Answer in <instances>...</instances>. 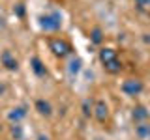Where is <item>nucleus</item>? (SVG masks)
Wrapping results in <instances>:
<instances>
[{
    "mask_svg": "<svg viewBox=\"0 0 150 140\" xmlns=\"http://www.w3.org/2000/svg\"><path fill=\"white\" fill-rule=\"evenodd\" d=\"M38 28L43 34H58L64 28V15L60 9H47L38 19Z\"/></svg>",
    "mask_w": 150,
    "mask_h": 140,
    "instance_id": "obj_1",
    "label": "nucleus"
},
{
    "mask_svg": "<svg viewBox=\"0 0 150 140\" xmlns=\"http://www.w3.org/2000/svg\"><path fill=\"white\" fill-rule=\"evenodd\" d=\"M98 58H100L103 69L109 75H118L122 71V62L118 58V50L111 49V47H101L98 50Z\"/></svg>",
    "mask_w": 150,
    "mask_h": 140,
    "instance_id": "obj_2",
    "label": "nucleus"
},
{
    "mask_svg": "<svg viewBox=\"0 0 150 140\" xmlns=\"http://www.w3.org/2000/svg\"><path fill=\"white\" fill-rule=\"evenodd\" d=\"M120 92L124 93L126 97H139L141 93L144 92V82L141 80V78L129 77V78H126V80H122Z\"/></svg>",
    "mask_w": 150,
    "mask_h": 140,
    "instance_id": "obj_3",
    "label": "nucleus"
},
{
    "mask_svg": "<svg viewBox=\"0 0 150 140\" xmlns=\"http://www.w3.org/2000/svg\"><path fill=\"white\" fill-rule=\"evenodd\" d=\"M49 49L53 50V54L56 56V58H68V56L73 54L71 45H69L64 37H60V36L51 37V39H49Z\"/></svg>",
    "mask_w": 150,
    "mask_h": 140,
    "instance_id": "obj_4",
    "label": "nucleus"
},
{
    "mask_svg": "<svg viewBox=\"0 0 150 140\" xmlns=\"http://www.w3.org/2000/svg\"><path fill=\"white\" fill-rule=\"evenodd\" d=\"M0 65L9 73H17L19 69H21L19 58L15 56V52H13L11 49H2L0 50Z\"/></svg>",
    "mask_w": 150,
    "mask_h": 140,
    "instance_id": "obj_5",
    "label": "nucleus"
},
{
    "mask_svg": "<svg viewBox=\"0 0 150 140\" xmlns=\"http://www.w3.org/2000/svg\"><path fill=\"white\" fill-rule=\"evenodd\" d=\"M94 120L98 121V123H107L111 118V108H109V103L105 99H101V97H98L96 101H94Z\"/></svg>",
    "mask_w": 150,
    "mask_h": 140,
    "instance_id": "obj_6",
    "label": "nucleus"
},
{
    "mask_svg": "<svg viewBox=\"0 0 150 140\" xmlns=\"http://www.w3.org/2000/svg\"><path fill=\"white\" fill-rule=\"evenodd\" d=\"M28 116V106L25 105H15L6 112V120L9 123H23Z\"/></svg>",
    "mask_w": 150,
    "mask_h": 140,
    "instance_id": "obj_7",
    "label": "nucleus"
},
{
    "mask_svg": "<svg viewBox=\"0 0 150 140\" xmlns=\"http://www.w3.org/2000/svg\"><path fill=\"white\" fill-rule=\"evenodd\" d=\"M34 110L41 116V118H47V120L53 118V114H54L53 103H51L49 99H45V97H38V99L34 101Z\"/></svg>",
    "mask_w": 150,
    "mask_h": 140,
    "instance_id": "obj_8",
    "label": "nucleus"
},
{
    "mask_svg": "<svg viewBox=\"0 0 150 140\" xmlns=\"http://www.w3.org/2000/svg\"><path fill=\"white\" fill-rule=\"evenodd\" d=\"M81 71H83V60L79 58V56L71 54L69 60H68V64H66V73H68V77L69 78H77Z\"/></svg>",
    "mask_w": 150,
    "mask_h": 140,
    "instance_id": "obj_9",
    "label": "nucleus"
},
{
    "mask_svg": "<svg viewBox=\"0 0 150 140\" xmlns=\"http://www.w3.org/2000/svg\"><path fill=\"white\" fill-rule=\"evenodd\" d=\"M30 71L34 73L38 78H45L47 75H49L47 65H45V62L40 58V56H32V58H30Z\"/></svg>",
    "mask_w": 150,
    "mask_h": 140,
    "instance_id": "obj_10",
    "label": "nucleus"
},
{
    "mask_svg": "<svg viewBox=\"0 0 150 140\" xmlns=\"http://www.w3.org/2000/svg\"><path fill=\"white\" fill-rule=\"evenodd\" d=\"M150 120V110L148 106L144 105H135L133 108H131V121L135 123H141V121H148Z\"/></svg>",
    "mask_w": 150,
    "mask_h": 140,
    "instance_id": "obj_11",
    "label": "nucleus"
},
{
    "mask_svg": "<svg viewBox=\"0 0 150 140\" xmlns=\"http://www.w3.org/2000/svg\"><path fill=\"white\" fill-rule=\"evenodd\" d=\"M133 133L137 140H150V120L133 125Z\"/></svg>",
    "mask_w": 150,
    "mask_h": 140,
    "instance_id": "obj_12",
    "label": "nucleus"
},
{
    "mask_svg": "<svg viewBox=\"0 0 150 140\" xmlns=\"http://www.w3.org/2000/svg\"><path fill=\"white\" fill-rule=\"evenodd\" d=\"M9 136L11 140H26V129L23 123H9Z\"/></svg>",
    "mask_w": 150,
    "mask_h": 140,
    "instance_id": "obj_13",
    "label": "nucleus"
},
{
    "mask_svg": "<svg viewBox=\"0 0 150 140\" xmlns=\"http://www.w3.org/2000/svg\"><path fill=\"white\" fill-rule=\"evenodd\" d=\"M103 39H105V37H103V30H101L100 26H94L92 30H90V41H92L94 45H101Z\"/></svg>",
    "mask_w": 150,
    "mask_h": 140,
    "instance_id": "obj_14",
    "label": "nucleus"
},
{
    "mask_svg": "<svg viewBox=\"0 0 150 140\" xmlns=\"http://www.w3.org/2000/svg\"><path fill=\"white\" fill-rule=\"evenodd\" d=\"M135 8L141 9V11H144V9H150V0H133Z\"/></svg>",
    "mask_w": 150,
    "mask_h": 140,
    "instance_id": "obj_15",
    "label": "nucleus"
}]
</instances>
